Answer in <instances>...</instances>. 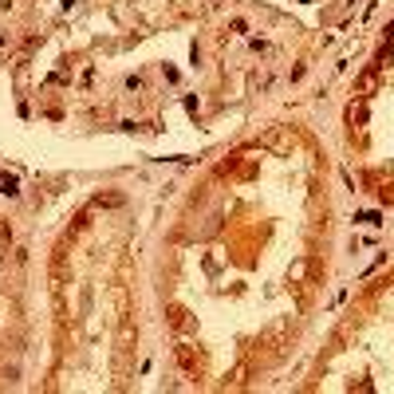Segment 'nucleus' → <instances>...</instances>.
Returning <instances> with one entry per match:
<instances>
[{
  "label": "nucleus",
  "instance_id": "f257e3e1",
  "mask_svg": "<svg viewBox=\"0 0 394 394\" xmlns=\"http://www.w3.org/2000/svg\"><path fill=\"white\" fill-rule=\"evenodd\" d=\"M0 189H4V193H16V181H12V177H4V173H0Z\"/></svg>",
  "mask_w": 394,
  "mask_h": 394
}]
</instances>
